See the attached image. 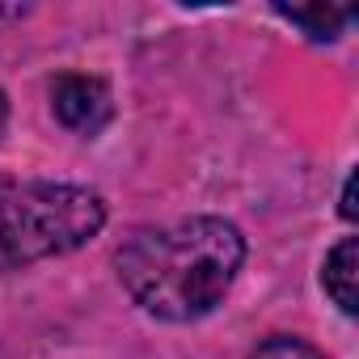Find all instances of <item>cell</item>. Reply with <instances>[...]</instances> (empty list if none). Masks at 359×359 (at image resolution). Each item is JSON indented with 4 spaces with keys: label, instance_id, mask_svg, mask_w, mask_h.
<instances>
[{
    "label": "cell",
    "instance_id": "cell-1",
    "mask_svg": "<svg viewBox=\"0 0 359 359\" xmlns=\"http://www.w3.org/2000/svg\"><path fill=\"white\" fill-rule=\"evenodd\" d=\"M245 237L220 216H187L135 233L118 254L127 296L161 321H199L233 287Z\"/></svg>",
    "mask_w": 359,
    "mask_h": 359
},
{
    "label": "cell",
    "instance_id": "cell-2",
    "mask_svg": "<svg viewBox=\"0 0 359 359\" xmlns=\"http://www.w3.org/2000/svg\"><path fill=\"white\" fill-rule=\"evenodd\" d=\"M106 229V203L72 182H0V271L72 254Z\"/></svg>",
    "mask_w": 359,
    "mask_h": 359
},
{
    "label": "cell",
    "instance_id": "cell-3",
    "mask_svg": "<svg viewBox=\"0 0 359 359\" xmlns=\"http://www.w3.org/2000/svg\"><path fill=\"white\" fill-rule=\"evenodd\" d=\"M51 110H55V118H60L68 131L93 140V135L110 123L114 102H110L106 81L85 76V72H64V76H55V85H51Z\"/></svg>",
    "mask_w": 359,
    "mask_h": 359
},
{
    "label": "cell",
    "instance_id": "cell-4",
    "mask_svg": "<svg viewBox=\"0 0 359 359\" xmlns=\"http://www.w3.org/2000/svg\"><path fill=\"white\" fill-rule=\"evenodd\" d=\"M355 271H359V241H355V237H342V241L325 254L321 287L330 292V300H334L346 317L355 313Z\"/></svg>",
    "mask_w": 359,
    "mask_h": 359
},
{
    "label": "cell",
    "instance_id": "cell-5",
    "mask_svg": "<svg viewBox=\"0 0 359 359\" xmlns=\"http://www.w3.org/2000/svg\"><path fill=\"white\" fill-rule=\"evenodd\" d=\"M275 13L300 26L313 43H334L351 22V9H334V5H275Z\"/></svg>",
    "mask_w": 359,
    "mask_h": 359
},
{
    "label": "cell",
    "instance_id": "cell-6",
    "mask_svg": "<svg viewBox=\"0 0 359 359\" xmlns=\"http://www.w3.org/2000/svg\"><path fill=\"white\" fill-rule=\"evenodd\" d=\"M250 359H321V351L309 346L304 338H287V334H279V338H266L258 351H250Z\"/></svg>",
    "mask_w": 359,
    "mask_h": 359
},
{
    "label": "cell",
    "instance_id": "cell-7",
    "mask_svg": "<svg viewBox=\"0 0 359 359\" xmlns=\"http://www.w3.org/2000/svg\"><path fill=\"white\" fill-rule=\"evenodd\" d=\"M342 216L355 220V177H346V187H342Z\"/></svg>",
    "mask_w": 359,
    "mask_h": 359
},
{
    "label": "cell",
    "instance_id": "cell-8",
    "mask_svg": "<svg viewBox=\"0 0 359 359\" xmlns=\"http://www.w3.org/2000/svg\"><path fill=\"white\" fill-rule=\"evenodd\" d=\"M5 127H9V97L0 93V135H5Z\"/></svg>",
    "mask_w": 359,
    "mask_h": 359
}]
</instances>
